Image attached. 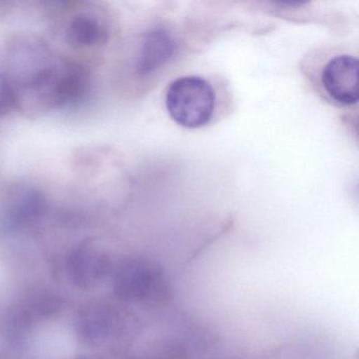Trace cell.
Here are the masks:
<instances>
[{"instance_id":"cell-1","label":"cell","mask_w":359,"mask_h":359,"mask_svg":"<svg viewBox=\"0 0 359 359\" xmlns=\"http://www.w3.org/2000/svg\"><path fill=\"white\" fill-rule=\"evenodd\" d=\"M25 86L39 104L62 108L83 98L89 88V76L79 65L43 60L32 68Z\"/></svg>"},{"instance_id":"cell-2","label":"cell","mask_w":359,"mask_h":359,"mask_svg":"<svg viewBox=\"0 0 359 359\" xmlns=\"http://www.w3.org/2000/svg\"><path fill=\"white\" fill-rule=\"evenodd\" d=\"M165 106L176 123L187 129H197L211 121L215 93L203 77H180L168 88Z\"/></svg>"},{"instance_id":"cell-3","label":"cell","mask_w":359,"mask_h":359,"mask_svg":"<svg viewBox=\"0 0 359 359\" xmlns=\"http://www.w3.org/2000/svg\"><path fill=\"white\" fill-rule=\"evenodd\" d=\"M115 291L123 299L146 302L165 287L163 271L156 262L135 259L123 264L115 275Z\"/></svg>"},{"instance_id":"cell-4","label":"cell","mask_w":359,"mask_h":359,"mask_svg":"<svg viewBox=\"0 0 359 359\" xmlns=\"http://www.w3.org/2000/svg\"><path fill=\"white\" fill-rule=\"evenodd\" d=\"M358 60L351 55L332 58L321 74L327 95L338 104L351 106L358 100Z\"/></svg>"},{"instance_id":"cell-5","label":"cell","mask_w":359,"mask_h":359,"mask_svg":"<svg viewBox=\"0 0 359 359\" xmlns=\"http://www.w3.org/2000/svg\"><path fill=\"white\" fill-rule=\"evenodd\" d=\"M177 49V43L169 31L155 29L144 35L136 60V71L140 75L155 72L167 64Z\"/></svg>"},{"instance_id":"cell-6","label":"cell","mask_w":359,"mask_h":359,"mask_svg":"<svg viewBox=\"0 0 359 359\" xmlns=\"http://www.w3.org/2000/svg\"><path fill=\"white\" fill-rule=\"evenodd\" d=\"M67 39L77 49L100 47L108 41L109 29L100 16L92 13H79L69 22Z\"/></svg>"},{"instance_id":"cell-7","label":"cell","mask_w":359,"mask_h":359,"mask_svg":"<svg viewBox=\"0 0 359 359\" xmlns=\"http://www.w3.org/2000/svg\"><path fill=\"white\" fill-rule=\"evenodd\" d=\"M18 104L15 86L5 75L0 74V118L7 116Z\"/></svg>"}]
</instances>
